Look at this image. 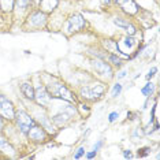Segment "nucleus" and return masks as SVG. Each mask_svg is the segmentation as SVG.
<instances>
[{
    "instance_id": "obj_15",
    "label": "nucleus",
    "mask_w": 160,
    "mask_h": 160,
    "mask_svg": "<svg viewBox=\"0 0 160 160\" xmlns=\"http://www.w3.org/2000/svg\"><path fill=\"white\" fill-rule=\"evenodd\" d=\"M15 110H17V104L14 103L6 93H3L2 90H0V116H2L7 123H10L14 121Z\"/></svg>"
},
{
    "instance_id": "obj_11",
    "label": "nucleus",
    "mask_w": 160,
    "mask_h": 160,
    "mask_svg": "<svg viewBox=\"0 0 160 160\" xmlns=\"http://www.w3.org/2000/svg\"><path fill=\"white\" fill-rule=\"evenodd\" d=\"M116 38V42H118V48L121 51V53L123 56H126L130 62V55L133 53V51L137 48L138 44L142 40V36H129V34H119Z\"/></svg>"
},
{
    "instance_id": "obj_9",
    "label": "nucleus",
    "mask_w": 160,
    "mask_h": 160,
    "mask_svg": "<svg viewBox=\"0 0 160 160\" xmlns=\"http://www.w3.org/2000/svg\"><path fill=\"white\" fill-rule=\"evenodd\" d=\"M111 22L115 28L122 30L123 34L129 36H141V28L137 25V22L133 18H129L121 12H115L111 17Z\"/></svg>"
},
{
    "instance_id": "obj_33",
    "label": "nucleus",
    "mask_w": 160,
    "mask_h": 160,
    "mask_svg": "<svg viewBox=\"0 0 160 160\" xmlns=\"http://www.w3.org/2000/svg\"><path fill=\"white\" fill-rule=\"evenodd\" d=\"M158 72H159V68L158 66H151L148 68V71H147V74H145V79L147 81H152L156 75H158Z\"/></svg>"
},
{
    "instance_id": "obj_29",
    "label": "nucleus",
    "mask_w": 160,
    "mask_h": 160,
    "mask_svg": "<svg viewBox=\"0 0 160 160\" xmlns=\"http://www.w3.org/2000/svg\"><path fill=\"white\" fill-rule=\"evenodd\" d=\"M130 71L129 68L126 66H123L121 68H118V70H115V75H114V81H123V79H126L129 77Z\"/></svg>"
},
{
    "instance_id": "obj_32",
    "label": "nucleus",
    "mask_w": 160,
    "mask_h": 160,
    "mask_svg": "<svg viewBox=\"0 0 160 160\" xmlns=\"http://www.w3.org/2000/svg\"><path fill=\"white\" fill-rule=\"evenodd\" d=\"M119 118H121V112L118 110H114V111H110L107 115V122L110 123V125H114L115 122L119 121Z\"/></svg>"
},
{
    "instance_id": "obj_30",
    "label": "nucleus",
    "mask_w": 160,
    "mask_h": 160,
    "mask_svg": "<svg viewBox=\"0 0 160 160\" xmlns=\"http://www.w3.org/2000/svg\"><path fill=\"white\" fill-rule=\"evenodd\" d=\"M141 112L138 111H127L126 114V122L129 123H140L141 122Z\"/></svg>"
},
{
    "instance_id": "obj_20",
    "label": "nucleus",
    "mask_w": 160,
    "mask_h": 160,
    "mask_svg": "<svg viewBox=\"0 0 160 160\" xmlns=\"http://www.w3.org/2000/svg\"><path fill=\"white\" fill-rule=\"evenodd\" d=\"M60 4V0H37L36 2V8L41 10L45 14H52L53 11H56V8Z\"/></svg>"
},
{
    "instance_id": "obj_39",
    "label": "nucleus",
    "mask_w": 160,
    "mask_h": 160,
    "mask_svg": "<svg viewBox=\"0 0 160 160\" xmlns=\"http://www.w3.org/2000/svg\"><path fill=\"white\" fill-rule=\"evenodd\" d=\"M90 133H92V129H86V132L83 133V136H82V140H86V138L90 136Z\"/></svg>"
},
{
    "instance_id": "obj_38",
    "label": "nucleus",
    "mask_w": 160,
    "mask_h": 160,
    "mask_svg": "<svg viewBox=\"0 0 160 160\" xmlns=\"http://www.w3.org/2000/svg\"><path fill=\"white\" fill-rule=\"evenodd\" d=\"M6 125H7V122H6L3 118H2V116H0V132H3V130H4Z\"/></svg>"
},
{
    "instance_id": "obj_21",
    "label": "nucleus",
    "mask_w": 160,
    "mask_h": 160,
    "mask_svg": "<svg viewBox=\"0 0 160 160\" xmlns=\"http://www.w3.org/2000/svg\"><path fill=\"white\" fill-rule=\"evenodd\" d=\"M86 55L89 58H99V59H107V55L108 52H105V51L101 48L99 44H93L86 48Z\"/></svg>"
},
{
    "instance_id": "obj_25",
    "label": "nucleus",
    "mask_w": 160,
    "mask_h": 160,
    "mask_svg": "<svg viewBox=\"0 0 160 160\" xmlns=\"http://www.w3.org/2000/svg\"><path fill=\"white\" fill-rule=\"evenodd\" d=\"M129 137L133 142H138V141H142L145 138V134H144V130H142V126L140 123H136L132 129H130V133H129Z\"/></svg>"
},
{
    "instance_id": "obj_3",
    "label": "nucleus",
    "mask_w": 160,
    "mask_h": 160,
    "mask_svg": "<svg viewBox=\"0 0 160 160\" xmlns=\"http://www.w3.org/2000/svg\"><path fill=\"white\" fill-rule=\"evenodd\" d=\"M108 88L110 86H108L107 82H103L100 79L93 78L88 83H85V85L75 89V94H77L78 100L93 104V103H99L100 100L104 99L105 93L108 92Z\"/></svg>"
},
{
    "instance_id": "obj_37",
    "label": "nucleus",
    "mask_w": 160,
    "mask_h": 160,
    "mask_svg": "<svg viewBox=\"0 0 160 160\" xmlns=\"http://www.w3.org/2000/svg\"><path fill=\"white\" fill-rule=\"evenodd\" d=\"M151 103H152V99H145V101H144V105H142V108H141V112L147 111L148 108H149V105H151Z\"/></svg>"
},
{
    "instance_id": "obj_4",
    "label": "nucleus",
    "mask_w": 160,
    "mask_h": 160,
    "mask_svg": "<svg viewBox=\"0 0 160 160\" xmlns=\"http://www.w3.org/2000/svg\"><path fill=\"white\" fill-rule=\"evenodd\" d=\"M89 29H90V23L82 12L70 11L64 18V22L60 28V32L66 37H72V36L83 33V32L89 30Z\"/></svg>"
},
{
    "instance_id": "obj_24",
    "label": "nucleus",
    "mask_w": 160,
    "mask_h": 160,
    "mask_svg": "<svg viewBox=\"0 0 160 160\" xmlns=\"http://www.w3.org/2000/svg\"><path fill=\"white\" fill-rule=\"evenodd\" d=\"M75 107H77V111H78V116L82 119H86L90 114H92V107H90V104L86 103V101L77 100Z\"/></svg>"
},
{
    "instance_id": "obj_27",
    "label": "nucleus",
    "mask_w": 160,
    "mask_h": 160,
    "mask_svg": "<svg viewBox=\"0 0 160 160\" xmlns=\"http://www.w3.org/2000/svg\"><path fill=\"white\" fill-rule=\"evenodd\" d=\"M108 89H110V99L111 100H116V99H119V97L122 96L125 86H123L122 81H115L111 85V88H108Z\"/></svg>"
},
{
    "instance_id": "obj_6",
    "label": "nucleus",
    "mask_w": 160,
    "mask_h": 160,
    "mask_svg": "<svg viewBox=\"0 0 160 160\" xmlns=\"http://www.w3.org/2000/svg\"><path fill=\"white\" fill-rule=\"evenodd\" d=\"M48 19L49 15L45 12H42L38 8H33L30 12L26 15L23 19V22L21 23V30L23 32H41L47 30L48 26Z\"/></svg>"
},
{
    "instance_id": "obj_36",
    "label": "nucleus",
    "mask_w": 160,
    "mask_h": 160,
    "mask_svg": "<svg viewBox=\"0 0 160 160\" xmlns=\"http://www.w3.org/2000/svg\"><path fill=\"white\" fill-rule=\"evenodd\" d=\"M97 156H99V152L93 151V149H89V151H86V152H85L83 158H85L86 160H93V159H96Z\"/></svg>"
},
{
    "instance_id": "obj_16",
    "label": "nucleus",
    "mask_w": 160,
    "mask_h": 160,
    "mask_svg": "<svg viewBox=\"0 0 160 160\" xmlns=\"http://www.w3.org/2000/svg\"><path fill=\"white\" fill-rule=\"evenodd\" d=\"M112 6L118 8V12L129 18H133V19L141 11L140 6L137 4L136 0H112Z\"/></svg>"
},
{
    "instance_id": "obj_14",
    "label": "nucleus",
    "mask_w": 160,
    "mask_h": 160,
    "mask_svg": "<svg viewBox=\"0 0 160 160\" xmlns=\"http://www.w3.org/2000/svg\"><path fill=\"white\" fill-rule=\"evenodd\" d=\"M93 78L94 77L89 71L83 70V68H74V70H71L70 74H67L63 79L75 90L77 88H79V86H82V85H85V83H88L89 81H92Z\"/></svg>"
},
{
    "instance_id": "obj_28",
    "label": "nucleus",
    "mask_w": 160,
    "mask_h": 160,
    "mask_svg": "<svg viewBox=\"0 0 160 160\" xmlns=\"http://www.w3.org/2000/svg\"><path fill=\"white\" fill-rule=\"evenodd\" d=\"M153 149H152L151 145H142V147H138L136 151V155H134V159H145L149 158L152 155Z\"/></svg>"
},
{
    "instance_id": "obj_18",
    "label": "nucleus",
    "mask_w": 160,
    "mask_h": 160,
    "mask_svg": "<svg viewBox=\"0 0 160 160\" xmlns=\"http://www.w3.org/2000/svg\"><path fill=\"white\" fill-rule=\"evenodd\" d=\"M18 89H19V93L22 96L23 101L34 103V85L33 81H32V77L21 79L19 83H18Z\"/></svg>"
},
{
    "instance_id": "obj_10",
    "label": "nucleus",
    "mask_w": 160,
    "mask_h": 160,
    "mask_svg": "<svg viewBox=\"0 0 160 160\" xmlns=\"http://www.w3.org/2000/svg\"><path fill=\"white\" fill-rule=\"evenodd\" d=\"M36 2L37 0H15L12 8V25L14 26H21L26 15L36 8Z\"/></svg>"
},
{
    "instance_id": "obj_17",
    "label": "nucleus",
    "mask_w": 160,
    "mask_h": 160,
    "mask_svg": "<svg viewBox=\"0 0 160 160\" xmlns=\"http://www.w3.org/2000/svg\"><path fill=\"white\" fill-rule=\"evenodd\" d=\"M0 158H6V159L21 158L19 149L8 140V137L3 132H0Z\"/></svg>"
},
{
    "instance_id": "obj_31",
    "label": "nucleus",
    "mask_w": 160,
    "mask_h": 160,
    "mask_svg": "<svg viewBox=\"0 0 160 160\" xmlns=\"http://www.w3.org/2000/svg\"><path fill=\"white\" fill-rule=\"evenodd\" d=\"M85 152H86V148H85V145H83V144H81V145H78V147L74 149V152H72V156H71V158L74 159V160L83 159V155H85Z\"/></svg>"
},
{
    "instance_id": "obj_23",
    "label": "nucleus",
    "mask_w": 160,
    "mask_h": 160,
    "mask_svg": "<svg viewBox=\"0 0 160 160\" xmlns=\"http://www.w3.org/2000/svg\"><path fill=\"white\" fill-rule=\"evenodd\" d=\"M15 0H0V17H8L12 19V8Z\"/></svg>"
},
{
    "instance_id": "obj_13",
    "label": "nucleus",
    "mask_w": 160,
    "mask_h": 160,
    "mask_svg": "<svg viewBox=\"0 0 160 160\" xmlns=\"http://www.w3.org/2000/svg\"><path fill=\"white\" fill-rule=\"evenodd\" d=\"M52 138L53 137L51 136L42 126H40L38 123H36L26 134V140H28L29 145H36V147L49 144L51 141H52Z\"/></svg>"
},
{
    "instance_id": "obj_26",
    "label": "nucleus",
    "mask_w": 160,
    "mask_h": 160,
    "mask_svg": "<svg viewBox=\"0 0 160 160\" xmlns=\"http://www.w3.org/2000/svg\"><path fill=\"white\" fill-rule=\"evenodd\" d=\"M105 60H107L108 63H110L111 66L115 68V70H118V68L126 66V60L123 59L122 56L116 55V53H108V55H107V59H105Z\"/></svg>"
},
{
    "instance_id": "obj_19",
    "label": "nucleus",
    "mask_w": 160,
    "mask_h": 160,
    "mask_svg": "<svg viewBox=\"0 0 160 160\" xmlns=\"http://www.w3.org/2000/svg\"><path fill=\"white\" fill-rule=\"evenodd\" d=\"M97 44H99L101 48L105 51V52H108V53H116V55L122 56L126 62H129V59L121 53V51H119V48H118V42H116V38L115 37H101Z\"/></svg>"
},
{
    "instance_id": "obj_5",
    "label": "nucleus",
    "mask_w": 160,
    "mask_h": 160,
    "mask_svg": "<svg viewBox=\"0 0 160 160\" xmlns=\"http://www.w3.org/2000/svg\"><path fill=\"white\" fill-rule=\"evenodd\" d=\"M23 103L26 105L28 110L30 111V114L33 115L36 122H37L40 126L44 127L52 137H56V134L59 133V129H58L55 126V123L52 122V118H51V115L48 114V110L44 107H40V105H37L36 103H28V101H23Z\"/></svg>"
},
{
    "instance_id": "obj_7",
    "label": "nucleus",
    "mask_w": 160,
    "mask_h": 160,
    "mask_svg": "<svg viewBox=\"0 0 160 160\" xmlns=\"http://www.w3.org/2000/svg\"><path fill=\"white\" fill-rule=\"evenodd\" d=\"M89 72L96 79L110 83L114 81L115 68L104 59L99 58H89Z\"/></svg>"
},
{
    "instance_id": "obj_34",
    "label": "nucleus",
    "mask_w": 160,
    "mask_h": 160,
    "mask_svg": "<svg viewBox=\"0 0 160 160\" xmlns=\"http://www.w3.org/2000/svg\"><path fill=\"white\" fill-rule=\"evenodd\" d=\"M104 147H105V140L104 138H99V140H96V142L92 145V149L96 152H100Z\"/></svg>"
},
{
    "instance_id": "obj_8",
    "label": "nucleus",
    "mask_w": 160,
    "mask_h": 160,
    "mask_svg": "<svg viewBox=\"0 0 160 160\" xmlns=\"http://www.w3.org/2000/svg\"><path fill=\"white\" fill-rule=\"evenodd\" d=\"M36 119L33 118V115L30 114V111L25 107L23 104L17 105V110H15V116H14V121L12 125L15 126V129L19 132L22 136L26 137L28 132L36 125Z\"/></svg>"
},
{
    "instance_id": "obj_1",
    "label": "nucleus",
    "mask_w": 160,
    "mask_h": 160,
    "mask_svg": "<svg viewBox=\"0 0 160 160\" xmlns=\"http://www.w3.org/2000/svg\"><path fill=\"white\" fill-rule=\"evenodd\" d=\"M47 110H48V114L52 118V122L59 129V132L64 127L70 126L71 123H74L79 118L75 103H70V101L66 100L52 99Z\"/></svg>"
},
{
    "instance_id": "obj_2",
    "label": "nucleus",
    "mask_w": 160,
    "mask_h": 160,
    "mask_svg": "<svg viewBox=\"0 0 160 160\" xmlns=\"http://www.w3.org/2000/svg\"><path fill=\"white\" fill-rule=\"evenodd\" d=\"M40 79L44 83L48 93L52 96V99H60L70 101V103H77L78 97L75 94V90L62 77L49 74V72H40Z\"/></svg>"
},
{
    "instance_id": "obj_12",
    "label": "nucleus",
    "mask_w": 160,
    "mask_h": 160,
    "mask_svg": "<svg viewBox=\"0 0 160 160\" xmlns=\"http://www.w3.org/2000/svg\"><path fill=\"white\" fill-rule=\"evenodd\" d=\"M32 81H33V85H34V103L40 105V107L48 108V105L52 101V96L48 93L44 83L40 79V74H34L32 77Z\"/></svg>"
},
{
    "instance_id": "obj_35",
    "label": "nucleus",
    "mask_w": 160,
    "mask_h": 160,
    "mask_svg": "<svg viewBox=\"0 0 160 160\" xmlns=\"http://www.w3.org/2000/svg\"><path fill=\"white\" fill-rule=\"evenodd\" d=\"M122 158H123V159H126V160L134 159V151H133V149H130V148L122 149Z\"/></svg>"
},
{
    "instance_id": "obj_22",
    "label": "nucleus",
    "mask_w": 160,
    "mask_h": 160,
    "mask_svg": "<svg viewBox=\"0 0 160 160\" xmlns=\"http://www.w3.org/2000/svg\"><path fill=\"white\" fill-rule=\"evenodd\" d=\"M140 92L145 99H152L155 93H158V85L153 81H147V83L140 88Z\"/></svg>"
}]
</instances>
